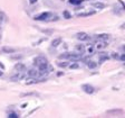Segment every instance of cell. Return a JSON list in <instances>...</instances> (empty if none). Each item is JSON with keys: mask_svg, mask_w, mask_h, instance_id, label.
Returning <instances> with one entry per match:
<instances>
[{"mask_svg": "<svg viewBox=\"0 0 125 118\" xmlns=\"http://www.w3.org/2000/svg\"><path fill=\"white\" fill-rule=\"evenodd\" d=\"M52 14L51 12H43L40 15H38L35 17L36 20H49V17H52Z\"/></svg>", "mask_w": 125, "mask_h": 118, "instance_id": "obj_1", "label": "cell"}, {"mask_svg": "<svg viewBox=\"0 0 125 118\" xmlns=\"http://www.w3.org/2000/svg\"><path fill=\"white\" fill-rule=\"evenodd\" d=\"M81 89L88 94H92L95 91V88H94L93 86H90V84H83V86H81Z\"/></svg>", "mask_w": 125, "mask_h": 118, "instance_id": "obj_2", "label": "cell"}, {"mask_svg": "<svg viewBox=\"0 0 125 118\" xmlns=\"http://www.w3.org/2000/svg\"><path fill=\"white\" fill-rule=\"evenodd\" d=\"M44 63H47V59L44 57V56H38V57H36L34 60V64L37 65V66H39L40 64H44Z\"/></svg>", "mask_w": 125, "mask_h": 118, "instance_id": "obj_3", "label": "cell"}, {"mask_svg": "<svg viewBox=\"0 0 125 118\" xmlns=\"http://www.w3.org/2000/svg\"><path fill=\"white\" fill-rule=\"evenodd\" d=\"M81 55H83V53H74V54H70V56H69V59L68 60H70V61H73V62H77L78 60H81Z\"/></svg>", "mask_w": 125, "mask_h": 118, "instance_id": "obj_4", "label": "cell"}, {"mask_svg": "<svg viewBox=\"0 0 125 118\" xmlns=\"http://www.w3.org/2000/svg\"><path fill=\"white\" fill-rule=\"evenodd\" d=\"M76 37H77V39H79V41H86V39H88V35L86 34V33H84V32L78 33Z\"/></svg>", "mask_w": 125, "mask_h": 118, "instance_id": "obj_5", "label": "cell"}, {"mask_svg": "<svg viewBox=\"0 0 125 118\" xmlns=\"http://www.w3.org/2000/svg\"><path fill=\"white\" fill-rule=\"evenodd\" d=\"M28 75H29L30 78H34V79H36V78L39 75V72H38L37 70H35V69H30V70L28 71Z\"/></svg>", "mask_w": 125, "mask_h": 118, "instance_id": "obj_6", "label": "cell"}, {"mask_svg": "<svg viewBox=\"0 0 125 118\" xmlns=\"http://www.w3.org/2000/svg\"><path fill=\"white\" fill-rule=\"evenodd\" d=\"M106 114H107V115H122L123 110L122 109H112V110H107Z\"/></svg>", "mask_w": 125, "mask_h": 118, "instance_id": "obj_7", "label": "cell"}, {"mask_svg": "<svg viewBox=\"0 0 125 118\" xmlns=\"http://www.w3.org/2000/svg\"><path fill=\"white\" fill-rule=\"evenodd\" d=\"M23 78V72H18L16 75H14V77H11V81H19V80H21Z\"/></svg>", "mask_w": 125, "mask_h": 118, "instance_id": "obj_8", "label": "cell"}, {"mask_svg": "<svg viewBox=\"0 0 125 118\" xmlns=\"http://www.w3.org/2000/svg\"><path fill=\"white\" fill-rule=\"evenodd\" d=\"M84 50H85V47L83 44H77L75 46V52L76 53H84Z\"/></svg>", "mask_w": 125, "mask_h": 118, "instance_id": "obj_9", "label": "cell"}, {"mask_svg": "<svg viewBox=\"0 0 125 118\" xmlns=\"http://www.w3.org/2000/svg\"><path fill=\"white\" fill-rule=\"evenodd\" d=\"M15 69L18 72H23V71H25V65H23L22 63H17V64L15 65Z\"/></svg>", "mask_w": 125, "mask_h": 118, "instance_id": "obj_10", "label": "cell"}, {"mask_svg": "<svg viewBox=\"0 0 125 118\" xmlns=\"http://www.w3.org/2000/svg\"><path fill=\"white\" fill-rule=\"evenodd\" d=\"M95 14V11H86V12H81V14H77L78 17H86V16H92Z\"/></svg>", "mask_w": 125, "mask_h": 118, "instance_id": "obj_11", "label": "cell"}, {"mask_svg": "<svg viewBox=\"0 0 125 118\" xmlns=\"http://www.w3.org/2000/svg\"><path fill=\"white\" fill-rule=\"evenodd\" d=\"M97 39H101V41H106V39L110 38V36L107 35V34H101V35H98L97 37H96Z\"/></svg>", "mask_w": 125, "mask_h": 118, "instance_id": "obj_12", "label": "cell"}, {"mask_svg": "<svg viewBox=\"0 0 125 118\" xmlns=\"http://www.w3.org/2000/svg\"><path fill=\"white\" fill-rule=\"evenodd\" d=\"M69 56H70V53H63L58 56V59L59 60H68Z\"/></svg>", "mask_w": 125, "mask_h": 118, "instance_id": "obj_13", "label": "cell"}, {"mask_svg": "<svg viewBox=\"0 0 125 118\" xmlns=\"http://www.w3.org/2000/svg\"><path fill=\"white\" fill-rule=\"evenodd\" d=\"M61 43V39L60 38H56V39H54V41L51 42V46L52 47H57L59 44Z\"/></svg>", "mask_w": 125, "mask_h": 118, "instance_id": "obj_14", "label": "cell"}, {"mask_svg": "<svg viewBox=\"0 0 125 118\" xmlns=\"http://www.w3.org/2000/svg\"><path fill=\"white\" fill-rule=\"evenodd\" d=\"M106 46H107V44H106L104 41L101 42V43H97V45H96L97 50H102V48H104V47H106Z\"/></svg>", "mask_w": 125, "mask_h": 118, "instance_id": "obj_15", "label": "cell"}, {"mask_svg": "<svg viewBox=\"0 0 125 118\" xmlns=\"http://www.w3.org/2000/svg\"><path fill=\"white\" fill-rule=\"evenodd\" d=\"M2 51L3 52H6V53H15L16 52L15 48H11V47H3Z\"/></svg>", "mask_w": 125, "mask_h": 118, "instance_id": "obj_16", "label": "cell"}, {"mask_svg": "<svg viewBox=\"0 0 125 118\" xmlns=\"http://www.w3.org/2000/svg\"><path fill=\"white\" fill-rule=\"evenodd\" d=\"M93 6L95 7V8H98V9L105 8V5L104 3H102V2H95V3H93Z\"/></svg>", "mask_w": 125, "mask_h": 118, "instance_id": "obj_17", "label": "cell"}, {"mask_svg": "<svg viewBox=\"0 0 125 118\" xmlns=\"http://www.w3.org/2000/svg\"><path fill=\"white\" fill-rule=\"evenodd\" d=\"M30 96H38V93H36V92H28V93H22L21 94V97H30Z\"/></svg>", "mask_w": 125, "mask_h": 118, "instance_id": "obj_18", "label": "cell"}, {"mask_svg": "<svg viewBox=\"0 0 125 118\" xmlns=\"http://www.w3.org/2000/svg\"><path fill=\"white\" fill-rule=\"evenodd\" d=\"M57 64H58V66H60V68H66V66L69 65V63L68 62H58Z\"/></svg>", "mask_w": 125, "mask_h": 118, "instance_id": "obj_19", "label": "cell"}, {"mask_svg": "<svg viewBox=\"0 0 125 118\" xmlns=\"http://www.w3.org/2000/svg\"><path fill=\"white\" fill-rule=\"evenodd\" d=\"M0 20L1 21H6L7 20V17H6V15H5V12H0Z\"/></svg>", "mask_w": 125, "mask_h": 118, "instance_id": "obj_20", "label": "cell"}, {"mask_svg": "<svg viewBox=\"0 0 125 118\" xmlns=\"http://www.w3.org/2000/svg\"><path fill=\"white\" fill-rule=\"evenodd\" d=\"M86 64H87V66H88L89 69H94V68H96V63L90 62V61H89V62H87Z\"/></svg>", "mask_w": 125, "mask_h": 118, "instance_id": "obj_21", "label": "cell"}, {"mask_svg": "<svg viewBox=\"0 0 125 118\" xmlns=\"http://www.w3.org/2000/svg\"><path fill=\"white\" fill-rule=\"evenodd\" d=\"M8 117H10V118H18L19 116H18L16 112H10V114L8 115Z\"/></svg>", "mask_w": 125, "mask_h": 118, "instance_id": "obj_22", "label": "cell"}, {"mask_svg": "<svg viewBox=\"0 0 125 118\" xmlns=\"http://www.w3.org/2000/svg\"><path fill=\"white\" fill-rule=\"evenodd\" d=\"M70 3H73V5H77V3H81V0H69Z\"/></svg>", "mask_w": 125, "mask_h": 118, "instance_id": "obj_23", "label": "cell"}, {"mask_svg": "<svg viewBox=\"0 0 125 118\" xmlns=\"http://www.w3.org/2000/svg\"><path fill=\"white\" fill-rule=\"evenodd\" d=\"M64 16H65V18H66V19H69V18L72 17V16H70V14L68 11H64Z\"/></svg>", "mask_w": 125, "mask_h": 118, "instance_id": "obj_24", "label": "cell"}, {"mask_svg": "<svg viewBox=\"0 0 125 118\" xmlns=\"http://www.w3.org/2000/svg\"><path fill=\"white\" fill-rule=\"evenodd\" d=\"M69 68L70 69H78L79 66H78V64H77V63H74V64H70L69 65Z\"/></svg>", "mask_w": 125, "mask_h": 118, "instance_id": "obj_25", "label": "cell"}, {"mask_svg": "<svg viewBox=\"0 0 125 118\" xmlns=\"http://www.w3.org/2000/svg\"><path fill=\"white\" fill-rule=\"evenodd\" d=\"M106 60H108V56H107V55L102 56V57L99 59V62H104V61H106Z\"/></svg>", "mask_w": 125, "mask_h": 118, "instance_id": "obj_26", "label": "cell"}, {"mask_svg": "<svg viewBox=\"0 0 125 118\" xmlns=\"http://www.w3.org/2000/svg\"><path fill=\"white\" fill-rule=\"evenodd\" d=\"M88 53H93V47H88Z\"/></svg>", "mask_w": 125, "mask_h": 118, "instance_id": "obj_27", "label": "cell"}, {"mask_svg": "<svg viewBox=\"0 0 125 118\" xmlns=\"http://www.w3.org/2000/svg\"><path fill=\"white\" fill-rule=\"evenodd\" d=\"M29 2L30 3H36L37 2V0H29Z\"/></svg>", "mask_w": 125, "mask_h": 118, "instance_id": "obj_28", "label": "cell"}, {"mask_svg": "<svg viewBox=\"0 0 125 118\" xmlns=\"http://www.w3.org/2000/svg\"><path fill=\"white\" fill-rule=\"evenodd\" d=\"M124 59H125V56H124V54H122V56H121V60H122V61H124Z\"/></svg>", "mask_w": 125, "mask_h": 118, "instance_id": "obj_29", "label": "cell"}, {"mask_svg": "<svg viewBox=\"0 0 125 118\" xmlns=\"http://www.w3.org/2000/svg\"><path fill=\"white\" fill-rule=\"evenodd\" d=\"M117 56H118L117 54H113V57H115V59H117Z\"/></svg>", "mask_w": 125, "mask_h": 118, "instance_id": "obj_30", "label": "cell"}, {"mask_svg": "<svg viewBox=\"0 0 125 118\" xmlns=\"http://www.w3.org/2000/svg\"><path fill=\"white\" fill-rule=\"evenodd\" d=\"M0 68H1V69H5V66H3V64H1V63H0Z\"/></svg>", "mask_w": 125, "mask_h": 118, "instance_id": "obj_31", "label": "cell"}, {"mask_svg": "<svg viewBox=\"0 0 125 118\" xmlns=\"http://www.w3.org/2000/svg\"><path fill=\"white\" fill-rule=\"evenodd\" d=\"M1 75H2V71H0V77H1Z\"/></svg>", "mask_w": 125, "mask_h": 118, "instance_id": "obj_32", "label": "cell"}]
</instances>
